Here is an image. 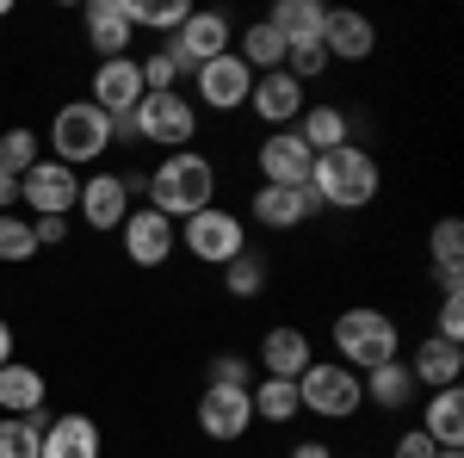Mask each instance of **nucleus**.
Returning <instances> with one entry per match:
<instances>
[{
	"label": "nucleus",
	"instance_id": "14",
	"mask_svg": "<svg viewBox=\"0 0 464 458\" xmlns=\"http://www.w3.org/2000/svg\"><path fill=\"white\" fill-rule=\"evenodd\" d=\"M254 161H260V186H310V168H316L310 142L297 131H266V142L254 149Z\"/></svg>",
	"mask_w": 464,
	"mask_h": 458
},
{
	"label": "nucleus",
	"instance_id": "45",
	"mask_svg": "<svg viewBox=\"0 0 464 458\" xmlns=\"http://www.w3.org/2000/svg\"><path fill=\"white\" fill-rule=\"evenodd\" d=\"M13 205H19V180L0 174V211H13Z\"/></svg>",
	"mask_w": 464,
	"mask_h": 458
},
{
	"label": "nucleus",
	"instance_id": "27",
	"mask_svg": "<svg viewBox=\"0 0 464 458\" xmlns=\"http://www.w3.org/2000/svg\"><path fill=\"white\" fill-rule=\"evenodd\" d=\"M421 434L433 446H464V390H433L428 396V415H421Z\"/></svg>",
	"mask_w": 464,
	"mask_h": 458
},
{
	"label": "nucleus",
	"instance_id": "15",
	"mask_svg": "<svg viewBox=\"0 0 464 458\" xmlns=\"http://www.w3.org/2000/svg\"><path fill=\"white\" fill-rule=\"evenodd\" d=\"M74 211H81V223H87L93 236H118V223L130 217V192H124V180H118V174H87V180H81Z\"/></svg>",
	"mask_w": 464,
	"mask_h": 458
},
{
	"label": "nucleus",
	"instance_id": "26",
	"mask_svg": "<svg viewBox=\"0 0 464 458\" xmlns=\"http://www.w3.org/2000/svg\"><path fill=\"white\" fill-rule=\"evenodd\" d=\"M266 25L285 37V50H291V44H322V25H328V13H322L316 0H279V6L266 13Z\"/></svg>",
	"mask_w": 464,
	"mask_h": 458
},
{
	"label": "nucleus",
	"instance_id": "12",
	"mask_svg": "<svg viewBox=\"0 0 464 458\" xmlns=\"http://www.w3.org/2000/svg\"><path fill=\"white\" fill-rule=\"evenodd\" d=\"M254 427V403L248 390H229V385H205L198 396V434L217 440V446H236L242 434Z\"/></svg>",
	"mask_w": 464,
	"mask_h": 458
},
{
	"label": "nucleus",
	"instance_id": "36",
	"mask_svg": "<svg viewBox=\"0 0 464 458\" xmlns=\"http://www.w3.org/2000/svg\"><path fill=\"white\" fill-rule=\"evenodd\" d=\"M428 254H433V267H459L464 260V223L459 217H440V223H433Z\"/></svg>",
	"mask_w": 464,
	"mask_h": 458
},
{
	"label": "nucleus",
	"instance_id": "41",
	"mask_svg": "<svg viewBox=\"0 0 464 458\" xmlns=\"http://www.w3.org/2000/svg\"><path fill=\"white\" fill-rule=\"evenodd\" d=\"M433 453H440V446H433L421 427H409V434H402V440L391 446V458H433Z\"/></svg>",
	"mask_w": 464,
	"mask_h": 458
},
{
	"label": "nucleus",
	"instance_id": "46",
	"mask_svg": "<svg viewBox=\"0 0 464 458\" xmlns=\"http://www.w3.org/2000/svg\"><path fill=\"white\" fill-rule=\"evenodd\" d=\"M6 359H13V322L0 317V365H6Z\"/></svg>",
	"mask_w": 464,
	"mask_h": 458
},
{
	"label": "nucleus",
	"instance_id": "1",
	"mask_svg": "<svg viewBox=\"0 0 464 458\" xmlns=\"http://www.w3.org/2000/svg\"><path fill=\"white\" fill-rule=\"evenodd\" d=\"M205 205H217V168L198 149H174L149 168V211H161L168 223H186Z\"/></svg>",
	"mask_w": 464,
	"mask_h": 458
},
{
	"label": "nucleus",
	"instance_id": "38",
	"mask_svg": "<svg viewBox=\"0 0 464 458\" xmlns=\"http://www.w3.org/2000/svg\"><path fill=\"white\" fill-rule=\"evenodd\" d=\"M211 385H229V390H254V365L242 353H217L211 359Z\"/></svg>",
	"mask_w": 464,
	"mask_h": 458
},
{
	"label": "nucleus",
	"instance_id": "40",
	"mask_svg": "<svg viewBox=\"0 0 464 458\" xmlns=\"http://www.w3.org/2000/svg\"><path fill=\"white\" fill-rule=\"evenodd\" d=\"M32 242H37V248L69 242V217H32Z\"/></svg>",
	"mask_w": 464,
	"mask_h": 458
},
{
	"label": "nucleus",
	"instance_id": "13",
	"mask_svg": "<svg viewBox=\"0 0 464 458\" xmlns=\"http://www.w3.org/2000/svg\"><path fill=\"white\" fill-rule=\"evenodd\" d=\"M192 93H198L211 112H242L248 93H254V69L229 50V56H217V63H205V69H192Z\"/></svg>",
	"mask_w": 464,
	"mask_h": 458
},
{
	"label": "nucleus",
	"instance_id": "19",
	"mask_svg": "<svg viewBox=\"0 0 464 458\" xmlns=\"http://www.w3.org/2000/svg\"><path fill=\"white\" fill-rule=\"evenodd\" d=\"M402 365H409V378H415L421 390H452V385L464 378V347H452V341L428 335V341L409 353Z\"/></svg>",
	"mask_w": 464,
	"mask_h": 458
},
{
	"label": "nucleus",
	"instance_id": "35",
	"mask_svg": "<svg viewBox=\"0 0 464 458\" xmlns=\"http://www.w3.org/2000/svg\"><path fill=\"white\" fill-rule=\"evenodd\" d=\"M37 242H32V217H13V211H0V260L6 267H19V260H32Z\"/></svg>",
	"mask_w": 464,
	"mask_h": 458
},
{
	"label": "nucleus",
	"instance_id": "33",
	"mask_svg": "<svg viewBox=\"0 0 464 458\" xmlns=\"http://www.w3.org/2000/svg\"><path fill=\"white\" fill-rule=\"evenodd\" d=\"M137 69H143V87H149V93H179V74H186V63H179L174 50L161 44V50L137 56Z\"/></svg>",
	"mask_w": 464,
	"mask_h": 458
},
{
	"label": "nucleus",
	"instance_id": "10",
	"mask_svg": "<svg viewBox=\"0 0 464 458\" xmlns=\"http://www.w3.org/2000/svg\"><path fill=\"white\" fill-rule=\"evenodd\" d=\"M143 69H137V56H111V63H100L93 69V106L111 118V131L118 124H130V112L143 106Z\"/></svg>",
	"mask_w": 464,
	"mask_h": 458
},
{
	"label": "nucleus",
	"instance_id": "30",
	"mask_svg": "<svg viewBox=\"0 0 464 458\" xmlns=\"http://www.w3.org/2000/svg\"><path fill=\"white\" fill-rule=\"evenodd\" d=\"M192 13V0H124L130 32H179Z\"/></svg>",
	"mask_w": 464,
	"mask_h": 458
},
{
	"label": "nucleus",
	"instance_id": "20",
	"mask_svg": "<svg viewBox=\"0 0 464 458\" xmlns=\"http://www.w3.org/2000/svg\"><path fill=\"white\" fill-rule=\"evenodd\" d=\"M81 32H87V44L100 50V63H111V56H130V19H124V0H93L87 13H81Z\"/></svg>",
	"mask_w": 464,
	"mask_h": 458
},
{
	"label": "nucleus",
	"instance_id": "48",
	"mask_svg": "<svg viewBox=\"0 0 464 458\" xmlns=\"http://www.w3.org/2000/svg\"><path fill=\"white\" fill-rule=\"evenodd\" d=\"M6 13H13V0H0V19H6Z\"/></svg>",
	"mask_w": 464,
	"mask_h": 458
},
{
	"label": "nucleus",
	"instance_id": "9",
	"mask_svg": "<svg viewBox=\"0 0 464 458\" xmlns=\"http://www.w3.org/2000/svg\"><path fill=\"white\" fill-rule=\"evenodd\" d=\"M168 50H174L179 63H186V74L205 69V63H217V56H229V13L192 6V13H186V25L168 37Z\"/></svg>",
	"mask_w": 464,
	"mask_h": 458
},
{
	"label": "nucleus",
	"instance_id": "4",
	"mask_svg": "<svg viewBox=\"0 0 464 458\" xmlns=\"http://www.w3.org/2000/svg\"><path fill=\"white\" fill-rule=\"evenodd\" d=\"M111 142H118L111 137V118L93 100H69V106H56V118H50V149H56L63 168H93Z\"/></svg>",
	"mask_w": 464,
	"mask_h": 458
},
{
	"label": "nucleus",
	"instance_id": "16",
	"mask_svg": "<svg viewBox=\"0 0 464 458\" xmlns=\"http://www.w3.org/2000/svg\"><path fill=\"white\" fill-rule=\"evenodd\" d=\"M304 106H310V100H304V87H297L285 69H279V74H254L248 112L266 124V131H291V124L304 118Z\"/></svg>",
	"mask_w": 464,
	"mask_h": 458
},
{
	"label": "nucleus",
	"instance_id": "24",
	"mask_svg": "<svg viewBox=\"0 0 464 458\" xmlns=\"http://www.w3.org/2000/svg\"><path fill=\"white\" fill-rule=\"evenodd\" d=\"M37 458H100V422L93 415H56V422H44V453Z\"/></svg>",
	"mask_w": 464,
	"mask_h": 458
},
{
	"label": "nucleus",
	"instance_id": "23",
	"mask_svg": "<svg viewBox=\"0 0 464 458\" xmlns=\"http://www.w3.org/2000/svg\"><path fill=\"white\" fill-rule=\"evenodd\" d=\"M44 403H50L44 372H37V365H19V359H6V365H0V415H44Z\"/></svg>",
	"mask_w": 464,
	"mask_h": 458
},
{
	"label": "nucleus",
	"instance_id": "43",
	"mask_svg": "<svg viewBox=\"0 0 464 458\" xmlns=\"http://www.w3.org/2000/svg\"><path fill=\"white\" fill-rule=\"evenodd\" d=\"M291 458H334V446H328V440H297Z\"/></svg>",
	"mask_w": 464,
	"mask_h": 458
},
{
	"label": "nucleus",
	"instance_id": "39",
	"mask_svg": "<svg viewBox=\"0 0 464 458\" xmlns=\"http://www.w3.org/2000/svg\"><path fill=\"white\" fill-rule=\"evenodd\" d=\"M440 341H452L459 347L464 341V310H459V297H440V328H433Z\"/></svg>",
	"mask_w": 464,
	"mask_h": 458
},
{
	"label": "nucleus",
	"instance_id": "3",
	"mask_svg": "<svg viewBox=\"0 0 464 458\" xmlns=\"http://www.w3.org/2000/svg\"><path fill=\"white\" fill-rule=\"evenodd\" d=\"M328 341H334V359L347 365V372H372V365H384V359H402V335H396V322L384 310H372V304H353V310H341L334 328H328Z\"/></svg>",
	"mask_w": 464,
	"mask_h": 458
},
{
	"label": "nucleus",
	"instance_id": "25",
	"mask_svg": "<svg viewBox=\"0 0 464 458\" xmlns=\"http://www.w3.org/2000/svg\"><path fill=\"white\" fill-rule=\"evenodd\" d=\"M297 137L310 142V155H328V149L353 142V118L341 106H328V100H316V106H304V118H297Z\"/></svg>",
	"mask_w": 464,
	"mask_h": 458
},
{
	"label": "nucleus",
	"instance_id": "5",
	"mask_svg": "<svg viewBox=\"0 0 464 458\" xmlns=\"http://www.w3.org/2000/svg\"><path fill=\"white\" fill-rule=\"evenodd\" d=\"M111 137H137V142H155V149H192L198 137V106L186 93H143V106L130 112V124H118Z\"/></svg>",
	"mask_w": 464,
	"mask_h": 458
},
{
	"label": "nucleus",
	"instance_id": "34",
	"mask_svg": "<svg viewBox=\"0 0 464 458\" xmlns=\"http://www.w3.org/2000/svg\"><path fill=\"white\" fill-rule=\"evenodd\" d=\"M37 161V131H25V124H13V131H0V174H25Z\"/></svg>",
	"mask_w": 464,
	"mask_h": 458
},
{
	"label": "nucleus",
	"instance_id": "18",
	"mask_svg": "<svg viewBox=\"0 0 464 458\" xmlns=\"http://www.w3.org/2000/svg\"><path fill=\"white\" fill-rule=\"evenodd\" d=\"M310 359H316L310 335H304V328H291V322H285V328H266V335H260V372H266V378H291V385H297Z\"/></svg>",
	"mask_w": 464,
	"mask_h": 458
},
{
	"label": "nucleus",
	"instance_id": "22",
	"mask_svg": "<svg viewBox=\"0 0 464 458\" xmlns=\"http://www.w3.org/2000/svg\"><path fill=\"white\" fill-rule=\"evenodd\" d=\"M322 50H328V63H365V56L378 50V32H372L365 13H328Z\"/></svg>",
	"mask_w": 464,
	"mask_h": 458
},
{
	"label": "nucleus",
	"instance_id": "8",
	"mask_svg": "<svg viewBox=\"0 0 464 458\" xmlns=\"http://www.w3.org/2000/svg\"><path fill=\"white\" fill-rule=\"evenodd\" d=\"M74 199H81V174L63 168L56 155H37L19 174V205H32V217H74Z\"/></svg>",
	"mask_w": 464,
	"mask_h": 458
},
{
	"label": "nucleus",
	"instance_id": "17",
	"mask_svg": "<svg viewBox=\"0 0 464 458\" xmlns=\"http://www.w3.org/2000/svg\"><path fill=\"white\" fill-rule=\"evenodd\" d=\"M248 211H254V223H266V229H297V223H310L322 205H316L310 186H260Z\"/></svg>",
	"mask_w": 464,
	"mask_h": 458
},
{
	"label": "nucleus",
	"instance_id": "44",
	"mask_svg": "<svg viewBox=\"0 0 464 458\" xmlns=\"http://www.w3.org/2000/svg\"><path fill=\"white\" fill-rule=\"evenodd\" d=\"M118 180H124L130 199H149V174H143V168H130V174H118Z\"/></svg>",
	"mask_w": 464,
	"mask_h": 458
},
{
	"label": "nucleus",
	"instance_id": "7",
	"mask_svg": "<svg viewBox=\"0 0 464 458\" xmlns=\"http://www.w3.org/2000/svg\"><path fill=\"white\" fill-rule=\"evenodd\" d=\"M179 248L192 254V260H205V267H229L236 254H248V223L236 211H223V205H205L198 217H186L179 223Z\"/></svg>",
	"mask_w": 464,
	"mask_h": 458
},
{
	"label": "nucleus",
	"instance_id": "6",
	"mask_svg": "<svg viewBox=\"0 0 464 458\" xmlns=\"http://www.w3.org/2000/svg\"><path fill=\"white\" fill-rule=\"evenodd\" d=\"M297 403L304 415H322V422H353L365 409V390H359V372H347L341 359H310L297 378Z\"/></svg>",
	"mask_w": 464,
	"mask_h": 458
},
{
	"label": "nucleus",
	"instance_id": "47",
	"mask_svg": "<svg viewBox=\"0 0 464 458\" xmlns=\"http://www.w3.org/2000/svg\"><path fill=\"white\" fill-rule=\"evenodd\" d=\"M433 458H464V453H459V446H440V453H433Z\"/></svg>",
	"mask_w": 464,
	"mask_h": 458
},
{
	"label": "nucleus",
	"instance_id": "32",
	"mask_svg": "<svg viewBox=\"0 0 464 458\" xmlns=\"http://www.w3.org/2000/svg\"><path fill=\"white\" fill-rule=\"evenodd\" d=\"M223 291H229V297H260V291H266V260H260V254H236V260H229V267H223Z\"/></svg>",
	"mask_w": 464,
	"mask_h": 458
},
{
	"label": "nucleus",
	"instance_id": "29",
	"mask_svg": "<svg viewBox=\"0 0 464 458\" xmlns=\"http://www.w3.org/2000/svg\"><path fill=\"white\" fill-rule=\"evenodd\" d=\"M236 56H242L254 74H279L285 69V37L273 32L266 19H254L248 32H242V44H236Z\"/></svg>",
	"mask_w": 464,
	"mask_h": 458
},
{
	"label": "nucleus",
	"instance_id": "37",
	"mask_svg": "<svg viewBox=\"0 0 464 458\" xmlns=\"http://www.w3.org/2000/svg\"><path fill=\"white\" fill-rule=\"evenodd\" d=\"M285 74L304 87V81H316V74H328V50L322 44H291L285 50Z\"/></svg>",
	"mask_w": 464,
	"mask_h": 458
},
{
	"label": "nucleus",
	"instance_id": "28",
	"mask_svg": "<svg viewBox=\"0 0 464 458\" xmlns=\"http://www.w3.org/2000/svg\"><path fill=\"white\" fill-rule=\"evenodd\" d=\"M248 403H254V422H273V427H285L304 415V403H297V385L291 378H260V385L248 390Z\"/></svg>",
	"mask_w": 464,
	"mask_h": 458
},
{
	"label": "nucleus",
	"instance_id": "42",
	"mask_svg": "<svg viewBox=\"0 0 464 458\" xmlns=\"http://www.w3.org/2000/svg\"><path fill=\"white\" fill-rule=\"evenodd\" d=\"M440 291L446 297H464V267H440Z\"/></svg>",
	"mask_w": 464,
	"mask_h": 458
},
{
	"label": "nucleus",
	"instance_id": "11",
	"mask_svg": "<svg viewBox=\"0 0 464 458\" xmlns=\"http://www.w3.org/2000/svg\"><path fill=\"white\" fill-rule=\"evenodd\" d=\"M118 242L130 254V267H161L179 248V223H168L161 211H149V205H130V217L118 223Z\"/></svg>",
	"mask_w": 464,
	"mask_h": 458
},
{
	"label": "nucleus",
	"instance_id": "2",
	"mask_svg": "<svg viewBox=\"0 0 464 458\" xmlns=\"http://www.w3.org/2000/svg\"><path fill=\"white\" fill-rule=\"evenodd\" d=\"M378 186H384L378 161H372L365 149H353V142L316 155V168H310V192H316L322 211H365V205L378 199Z\"/></svg>",
	"mask_w": 464,
	"mask_h": 458
},
{
	"label": "nucleus",
	"instance_id": "31",
	"mask_svg": "<svg viewBox=\"0 0 464 458\" xmlns=\"http://www.w3.org/2000/svg\"><path fill=\"white\" fill-rule=\"evenodd\" d=\"M44 453V415H0V458Z\"/></svg>",
	"mask_w": 464,
	"mask_h": 458
},
{
	"label": "nucleus",
	"instance_id": "21",
	"mask_svg": "<svg viewBox=\"0 0 464 458\" xmlns=\"http://www.w3.org/2000/svg\"><path fill=\"white\" fill-rule=\"evenodd\" d=\"M359 390H365V403H372V409H384V415H402L409 403H421V385L409 378V365H402V359L372 365V372L359 378Z\"/></svg>",
	"mask_w": 464,
	"mask_h": 458
}]
</instances>
